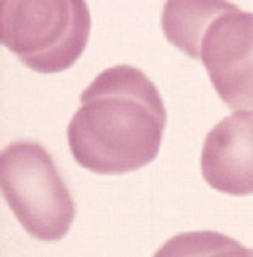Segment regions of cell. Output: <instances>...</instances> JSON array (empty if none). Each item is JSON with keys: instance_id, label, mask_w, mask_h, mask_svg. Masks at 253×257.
Here are the masks:
<instances>
[{"instance_id": "3957f363", "label": "cell", "mask_w": 253, "mask_h": 257, "mask_svg": "<svg viewBox=\"0 0 253 257\" xmlns=\"http://www.w3.org/2000/svg\"><path fill=\"white\" fill-rule=\"evenodd\" d=\"M0 184L6 202L31 236L57 242L67 234L76 213L74 202L43 146L19 141L5 148Z\"/></svg>"}, {"instance_id": "5b68a950", "label": "cell", "mask_w": 253, "mask_h": 257, "mask_svg": "<svg viewBox=\"0 0 253 257\" xmlns=\"http://www.w3.org/2000/svg\"><path fill=\"white\" fill-rule=\"evenodd\" d=\"M201 171L209 186L242 197L253 194V112L239 110L207 134Z\"/></svg>"}, {"instance_id": "6da1fadb", "label": "cell", "mask_w": 253, "mask_h": 257, "mask_svg": "<svg viewBox=\"0 0 253 257\" xmlns=\"http://www.w3.org/2000/svg\"><path fill=\"white\" fill-rule=\"evenodd\" d=\"M68 127L76 163L98 174L136 171L158 154L167 113L158 89L138 68L105 70L80 96Z\"/></svg>"}, {"instance_id": "277c9868", "label": "cell", "mask_w": 253, "mask_h": 257, "mask_svg": "<svg viewBox=\"0 0 253 257\" xmlns=\"http://www.w3.org/2000/svg\"><path fill=\"white\" fill-rule=\"evenodd\" d=\"M181 51L201 59L221 99L234 110H253V14L209 1Z\"/></svg>"}, {"instance_id": "7a4b0ae2", "label": "cell", "mask_w": 253, "mask_h": 257, "mask_svg": "<svg viewBox=\"0 0 253 257\" xmlns=\"http://www.w3.org/2000/svg\"><path fill=\"white\" fill-rule=\"evenodd\" d=\"M91 26L82 0L1 1L2 44L41 74L71 68L87 47Z\"/></svg>"}]
</instances>
